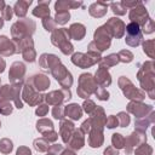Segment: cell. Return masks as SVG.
I'll return each instance as SVG.
<instances>
[{"label": "cell", "instance_id": "8992f818", "mask_svg": "<svg viewBox=\"0 0 155 155\" xmlns=\"http://www.w3.org/2000/svg\"><path fill=\"white\" fill-rule=\"evenodd\" d=\"M17 155H30V150L27 148H19L17 151Z\"/></svg>", "mask_w": 155, "mask_h": 155}, {"label": "cell", "instance_id": "9c48e42d", "mask_svg": "<svg viewBox=\"0 0 155 155\" xmlns=\"http://www.w3.org/2000/svg\"><path fill=\"white\" fill-rule=\"evenodd\" d=\"M1 27H2V19L0 18V28H1Z\"/></svg>", "mask_w": 155, "mask_h": 155}, {"label": "cell", "instance_id": "52a82bcc", "mask_svg": "<svg viewBox=\"0 0 155 155\" xmlns=\"http://www.w3.org/2000/svg\"><path fill=\"white\" fill-rule=\"evenodd\" d=\"M117 125V120L115 117H109V122H108V127L109 128H113Z\"/></svg>", "mask_w": 155, "mask_h": 155}, {"label": "cell", "instance_id": "5b68a950", "mask_svg": "<svg viewBox=\"0 0 155 155\" xmlns=\"http://www.w3.org/2000/svg\"><path fill=\"white\" fill-rule=\"evenodd\" d=\"M93 107H94V104H93L91 101H88V102H85V104H84V108H85V110H86L87 113H90V111L93 109Z\"/></svg>", "mask_w": 155, "mask_h": 155}, {"label": "cell", "instance_id": "3957f363", "mask_svg": "<svg viewBox=\"0 0 155 155\" xmlns=\"http://www.w3.org/2000/svg\"><path fill=\"white\" fill-rule=\"evenodd\" d=\"M121 142H124V139L121 138V134H119V133L113 134V143H114L115 147H117V148H122L124 145H122Z\"/></svg>", "mask_w": 155, "mask_h": 155}, {"label": "cell", "instance_id": "277c9868", "mask_svg": "<svg viewBox=\"0 0 155 155\" xmlns=\"http://www.w3.org/2000/svg\"><path fill=\"white\" fill-rule=\"evenodd\" d=\"M69 18V13L68 12H65L64 15H62L61 12H57V16H56V21L58 22V23H61V24H63V23H65L67 22V19Z\"/></svg>", "mask_w": 155, "mask_h": 155}, {"label": "cell", "instance_id": "7a4b0ae2", "mask_svg": "<svg viewBox=\"0 0 155 155\" xmlns=\"http://www.w3.org/2000/svg\"><path fill=\"white\" fill-rule=\"evenodd\" d=\"M67 115L70 116L71 119L74 120H78L81 117V109L78 104H71V105H68L67 108Z\"/></svg>", "mask_w": 155, "mask_h": 155}, {"label": "cell", "instance_id": "ba28073f", "mask_svg": "<svg viewBox=\"0 0 155 155\" xmlns=\"http://www.w3.org/2000/svg\"><path fill=\"white\" fill-rule=\"evenodd\" d=\"M46 110H47V107L46 105H41V109H38L36 110V114L38 115H44L46 113Z\"/></svg>", "mask_w": 155, "mask_h": 155}, {"label": "cell", "instance_id": "6da1fadb", "mask_svg": "<svg viewBox=\"0 0 155 155\" xmlns=\"http://www.w3.org/2000/svg\"><path fill=\"white\" fill-rule=\"evenodd\" d=\"M126 31L128 33V36L126 39V42H128L132 38H137V40H140V31H139L138 24H134V23L128 24L127 28H126Z\"/></svg>", "mask_w": 155, "mask_h": 155}]
</instances>
